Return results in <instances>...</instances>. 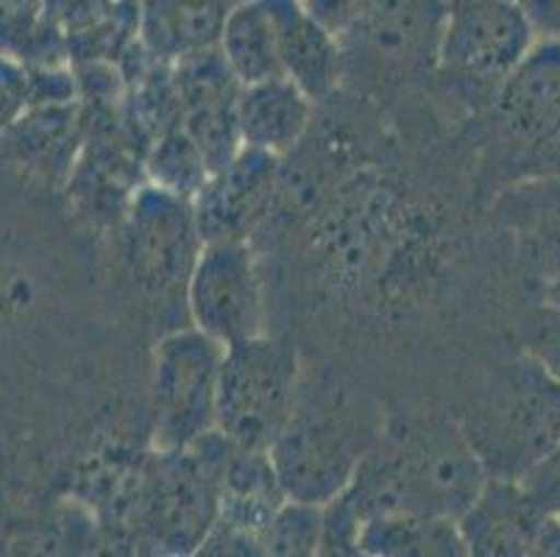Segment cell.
<instances>
[{"label": "cell", "mask_w": 560, "mask_h": 557, "mask_svg": "<svg viewBox=\"0 0 560 557\" xmlns=\"http://www.w3.org/2000/svg\"><path fill=\"white\" fill-rule=\"evenodd\" d=\"M488 479L460 423L407 418L365 449L340 499L360 521L394 513L460 519Z\"/></svg>", "instance_id": "obj_1"}, {"label": "cell", "mask_w": 560, "mask_h": 557, "mask_svg": "<svg viewBox=\"0 0 560 557\" xmlns=\"http://www.w3.org/2000/svg\"><path fill=\"white\" fill-rule=\"evenodd\" d=\"M457 423L488 477L522 483L560 443V382L522 351L493 368Z\"/></svg>", "instance_id": "obj_2"}, {"label": "cell", "mask_w": 560, "mask_h": 557, "mask_svg": "<svg viewBox=\"0 0 560 557\" xmlns=\"http://www.w3.org/2000/svg\"><path fill=\"white\" fill-rule=\"evenodd\" d=\"M533 45L536 34L516 0H450L435 76L477 117Z\"/></svg>", "instance_id": "obj_3"}, {"label": "cell", "mask_w": 560, "mask_h": 557, "mask_svg": "<svg viewBox=\"0 0 560 557\" xmlns=\"http://www.w3.org/2000/svg\"><path fill=\"white\" fill-rule=\"evenodd\" d=\"M299 371V351L265 332L226 346L218 380V432L234 446L268 452L296 413Z\"/></svg>", "instance_id": "obj_4"}, {"label": "cell", "mask_w": 560, "mask_h": 557, "mask_svg": "<svg viewBox=\"0 0 560 557\" xmlns=\"http://www.w3.org/2000/svg\"><path fill=\"white\" fill-rule=\"evenodd\" d=\"M223 351L226 346L196 326L171 332L160 340L151 376L154 441L160 452H190L201 438L215 432Z\"/></svg>", "instance_id": "obj_5"}, {"label": "cell", "mask_w": 560, "mask_h": 557, "mask_svg": "<svg viewBox=\"0 0 560 557\" xmlns=\"http://www.w3.org/2000/svg\"><path fill=\"white\" fill-rule=\"evenodd\" d=\"M560 120V39H536L511 79L499 86L480 123L486 173L493 193L511 182L524 153Z\"/></svg>", "instance_id": "obj_6"}, {"label": "cell", "mask_w": 560, "mask_h": 557, "mask_svg": "<svg viewBox=\"0 0 560 557\" xmlns=\"http://www.w3.org/2000/svg\"><path fill=\"white\" fill-rule=\"evenodd\" d=\"M450 0H369L363 20L346 34V73L363 68L374 79L435 73Z\"/></svg>", "instance_id": "obj_7"}, {"label": "cell", "mask_w": 560, "mask_h": 557, "mask_svg": "<svg viewBox=\"0 0 560 557\" xmlns=\"http://www.w3.org/2000/svg\"><path fill=\"white\" fill-rule=\"evenodd\" d=\"M185 299L192 326L221 346L262 335V282L248 240L203 243Z\"/></svg>", "instance_id": "obj_8"}, {"label": "cell", "mask_w": 560, "mask_h": 557, "mask_svg": "<svg viewBox=\"0 0 560 557\" xmlns=\"http://www.w3.org/2000/svg\"><path fill=\"white\" fill-rule=\"evenodd\" d=\"M126 263L142 290L171 295L187 288L203 248L192 201L145 184L126 214Z\"/></svg>", "instance_id": "obj_9"}, {"label": "cell", "mask_w": 560, "mask_h": 557, "mask_svg": "<svg viewBox=\"0 0 560 557\" xmlns=\"http://www.w3.org/2000/svg\"><path fill=\"white\" fill-rule=\"evenodd\" d=\"M365 449L338 418L296 410L268 446V457L288 499L324 508L349 488Z\"/></svg>", "instance_id": "obj_10"}, {"label": "cell", "mask_w": 560, "mask_h": 557, "mask_svg": "<svg viewBox=\"0 0 560 557\" xmlns=\"http://www.w3.org/2000/svg\"><path fill=\"white\" fill-rule=\"evenodd\" d=\"M171 81L182 129L196 140L212 171H218L243 148L237 123L243 84L229 70L221 48L176 61Z\"/></svg>", "instance_id": "obj_11"}, {"label": "cell", "mask_w": 560, "mask_h": 557, "mask_svg": "<svg viewBox=\"0 0 560 557\" xmlns=\"http://www.w3.org/2000/svg\"><path fill=\"white\" fill-rule=\"evenodd\" d=\"M279 187V156L243 146L223 167L210 173L192 198L203 243L248 240L271 212Z\"/></svg>", "instance_id": "obj_12"}, {"label": "cell", "mask_w": 560, "mask_h": 557, "mask_svg": "<svg viewBox=\"0 0 560 557\" xmlns=\"http://www.w3.org/2000/svg\"><path fill=\"white\" fill-rule=\"evenodd\" d=\"M493 218L513 240L516 259L538 285L560 276V178L527 176L493 193Z\"/></svg>", "instance_id": "obj_13"}, {"label": "cell", "mask_w": 560, "mask_h": 557, "mask_svg": "<svg viewBox=\"0 0 560 557\" xmlns=\"http://www.w3.org/2000/svg\"><path fill=\"white\" fill-rule=\"evenodd\" d=\"M547 515L518 483L488 479L480 497L457 519V527L468 555L536 557V541Z\"/></svg>", "instance_id": "obj_14"}, {"label": "cell", "mask_w": 560, "mask_h": 557, "mask_svg": "<svg viewBox=\"0 0 560 557\" xmlns=\"http://www.w3.org/2000/svg\"><path fill=\"white\" fill-rule=\"evenodd\" d=\"M277 25L282 73L302 86L310 98L327 101L346 79L343 43L324 28L299 0H268Z\"/></svg>", "instance_id": "obj_15"}, {"label": "cell", "mask_w": 560, "mask_h": 557, "mask_svg": "<svg viewBox=\"0 0 560 557\" xmlns=\"http://www.w3.org/2000/svg\"><path fill=\"white\" fill-rule=\"evenodd\" d=\"M226 18L223 0H137V45L156 65L173 68L218 48Z\"/></svg>", "instance_id": "obj_16"}, {"label": "cell", "mask_w": 560, "mask_h": 557, "mask_svg": "<svg viewBox=\"0 0 560 557\" xmlns=\"http://www.w3.org/2000/svg\"><path fill=\"white\" fill-rule=\"evenodd\" d=\"M315 101L288 76L246 84L237 101L243 146L259 148L282 160L307 135Z\"/></svg>", "instance_id": "obj_17"}, {"label": "cell", "mask_w": 560, "mask_h": 557, "mask_svg": "<svg viewBox=\"0 0 560 557\" xmlns=\"http://www.w3.org/2000/svg\"><path fill=\"white\" fill-rule=\"evenodd\" d=\"M360 555L369 557H463L457 519L424 513L374 515L360 530Z\"/></svg>", "instance_id": "obj_18"}, {"label": "cell", "mask_w": 560, "mask_h": 557, "mask_svg": "<svg viewBox=\"0 0 560 557\" xmlns=\"http://www.w3.org/2000/svg\"><path fill=\"white\" fill-rule=\"evenodd\" d=\"M218 48L243 86L284 76L277 48V25L268 0H248L229 9Z\"/></svg>", "instance_id": "obj_19"}, {"label": "cell", "mask_w": 560, "mask_h": 557, "mask_svg": "<svg viewBox=\"0 0 560 557\" xmlns=\"http://www.w3.org/2000/svg\"><path fill=\"white\" fill-rule=\"evenodd\" d=\"M0 56L23 65H68L70 48L50 0H0Z\"/></svg>", "instance_id": "obj_20"}, {"label": "cell", "mask_w": 560, "mask_h": 557, "mask_svg": "<svg viewBox=\"0 0 560 557\" xmlns=\"http://www.w3.org/2000/svg\"><path fill=\"white\" fill-rule=\"evenodd\" d=\"M75 123L73 104L32 106L0 137H7L20 160L37 165V171H68L79 140Z\"/></svg>", "instance_id": "obj_21"}, {"label": "cell", "mask_w": 560, "mask_h": 557, "mask_svg": "<svg viewBox=\"0 0 560 557\" xmlns=\"http://www.w3.org/2000/svg\"><path fill=\"white\" fill-rule=\"evenodd\" d=\"M210 173V162L196 146V140L182 129V123L160 137L149 156L151 184L173 193V196L187 198V201H192L201 193Z\"/></svg>", "instance_id": "obj_22"}, {"label": "cell", "mask_w": 560, "mask_h": 557, "mask_svg": "<svg viewBox=\"0 0 560 557\" xmlns=\"http://www.w3.org/2000/svg\"><path fill=\"white\" fill-rule=\"evenodd\" d=\"M324 538V508L288 499L273 513L271 524L262 533V555L310 557L320 555Z\"/></svg>", "instance_id": "obj_23"}, {"label": "cell", "mask_w": 560, "mask_h": 557, "mask_svg": "<svg viewBox=\"0 0 560 557\" xmlns=\"http://www.w3.org/2000/svg\"><path fill=\"white\" fill-rule=\"evenodd\" d=\"M522 351L538 362L549 376L560 382V310L547 301L529 310L518 324Z\"/></svg>", "instance_id": "obj_24"}, {"label": "cell", "mask_w": 560, "mask_h": 557, "mask_svg": "<svg viewBox=\"0 0 560 557\" xmlns=\"http://www.w3.org/2000/svg\"><path fill=\"white\" fill-rule=\"evenodd\" d=\"M28 109H32L28 65L12 56H0V135L12 129Z\"/></svg>", "instance_id": "obj_25"}, {"label": "cell", "mask_w": 560, "mask_h": 557, "mask_svg": "<svg viewBox=\"0 0 560 557\" xmlns=\"http://www.w3.org/2000/svg\"><path fill=\"white\" fill-rule=\"evenodd\" d=\"M518 485L538 508L560 513V443Z\"/></svg>", "instance_id": "obj_26"}, {"label": "cell", "mask_w": 560, "mask_h": 557, "mask_svg": "<svg viewBox=\"0 0 560 557\" xmlns=\"http://www.w3.org/2000/svg\"><path fill=\"white\" fill-rule=\"evenodd\" d=\"M324 28L343 39L363 20L369 0H299Z\"/></svg>", "instance_id": "obj_27"}, {"label": "cell", "mask_w": 560, "mask_h": 557, "mask_svg": "<svg viewBox=\"0 0 560 557\" xmlns=\"http://www.w3.org/2000/svg\"><path fill=\"white\" fill-rule=\"evenodd\" d=\"M527 176H555L560 178V120L555 123L549 135L529 148L511 173V182Z\"/></svg>", "instance_id": "obj_28"}, {"label": "cell", "mask_w": 560, "mask_h": 557, "mask_svg": "<svg viewBox=\"0 0 560 557\" xmlns=\"http://www.w3.org/2000/svg\"><path fill=\"white\" fill-rule=\"evenodd\" d=\"M536 39H560V0H516Z\"/></svg>", "instance_id": "obj_29"}, {"label": "cell", "mask_w": 560, "mask_h": 557, "mask_svg": "<svg viewBox=\"0 0 560 557\" xmlns=\"http://www.w3.org/2000/svg\"><path fill=\"white\" fill-rule=\"evenodd\" d=\"M541 295H544V301H547L549 306H555V310H560V276H555L552 282L544 285Z\"/></svg>", "instance_id": "obj_30"}, {"label": "cell", "mask_w": 560, "mask_h": 557, "mask_svg": "<svg viewBox=\"0 0 560 557\" xmlns=\"http://www.w3.org/2000/svg\"><path fill=\"white\" fill-rule=\"evenodd\" d=\"M223 3H226L229 9H234V7H241V3H248V0H223Z\"/></svg>", "instance_id": "obj_31"}]
</instances>
